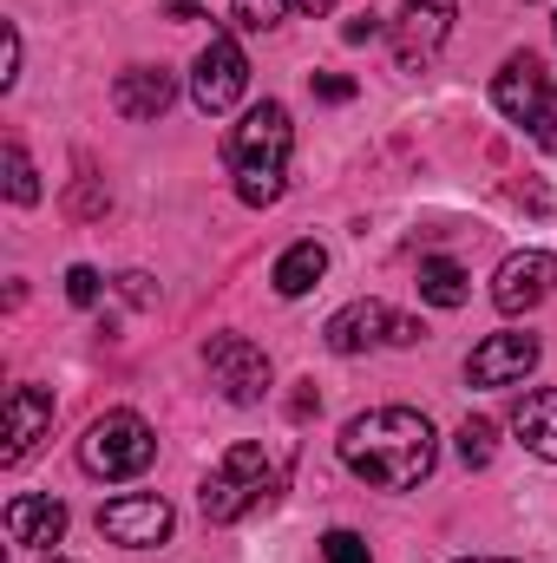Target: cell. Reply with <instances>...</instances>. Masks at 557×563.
Instances as JSON below:
<instances>
[{"instance_id": "6da1fadb", "label": "cell", "mask_w": 557, "mask_h": 563, "mask_svg": "<svg viewBox=\"0 0 557 563\" xmlns=\"http://www.w3.org/2000/svg\"><path fill=\"white\" fill-rule=\"evenodd\" d=\"M433 459H439V439L414 407H374V413H354L341 426V465L381 492L419 485L433 472Z\"/></svg>"}, {"instance_id": "7a4b0ae2", "label": "cell", "mask_w": 557, "mask_h": 563, "mask_svg": "<svg viewBox=\"0 0 557 563\" xmlns=\"http://www.w3.org/2000/svg\"><path fill=\"white\" fill-rule=\"evenodd\" d=\"M270 485H276V465L263 459V445H230L223 452V465L204 478V518L210 525H237L243 511H256L263 498H270Z\"/></svg>"}, {"instance_id": "3957f363", "label": "cell", "mask_w": 557, "mask_h": 563, "mask_svg": "<svg viewBox=\"0 0 557 563\" xmlns=\"http://www.w3.org/2000/svg\"><path fill=\"white\" fill-rule=\"evenodd\" d=\"M151 459H157V439H151V426L139 413H106L79 439V465L92 478H139Z\"/></svg>"}, {"instance_id": "277c9868", "label": "cell", "mask_w": 557, "mask_h": 563, "mask_svg": "<svg viewBox=\"0 0 557 563\" xmlns=\"http://www.w3.org/2000/svg\"><path fill=\"white\" fill-rule=\"evenodd\" d=\"M492 106H499L512 125H525V132H538V139H545V132L557 125L545 59H538V53H512V59L499 66V79H492Z\"/></svg>"}, {"instance_id": "5b68a950", "label": "cell", "mask_w": 557, "mask_h": 563, "mask_svg": "<svg viewBox=\"0 0 557 563\" xmlns=\"http://www.w3.org/2000/svg\"><path fill=\"white\" fill-rule=\"evenodd\" d=\"M204 367H210V387L230 400V407H256L270 394V354L243 334H217L204 347Z\"/></svg>"}, {"instance_id": "8992f818", "label": "cell", "mask_w": 557, "mask_h": 563, "mask_svg": "<svg viewBox=\"0 0 557 563\" xmlns=\"http://www.w3.org/2000/svg\"><path fill=\"white\" fill-rule=\"evenodd\" d=\"M243 86H250V59H243V46L230 40V33H210V46L197 53V73H190V99H197V112H230L237 99H243Z\"/></svg>"}, {"instance_id": "52a82bcc", "label": "cell", "mask_w": 557, "mask_h": 563, "mask_svg": "<svg viewBox=\"0 0 557 563\" xmlns=\"http://www.w3.org/2000/svg\"><path fill=\"white\" fill-rule=\"evenodd\" d=\"M288 144H295V125L276 99H263L237 132H230V170H282L288 164Z\"/></svg>"}, {"instance_id": "ba28073f", "label": "cell", "mask_w": 557, "mask_h": 563, "mask_svg": "<svg viewBox=\"0 0 557 563\" xmlns=\"http://www.w3.org/2000/svg\"><path fill=\"white\" fill-rule=\"evenodd\" d=\"M452 13H459V0H401V13H394V59H401L407 73L426 66V59L446 46Z\"/></svg>"}, {"instance_id": "9c48e42d", "label": "cell", "mask_w": 557, "mask_h": 563, "mask_svg": "<svg viewBox=\"0 0 557 563\" xmlns=\"http://www.w3.org/2000/svg\"><path fill=\"white\" fill-rule=\"evenodd\" d=\"M99 531H106L112 544H125V551H151V544H164V538H171V505H164L157 492L112 498V505L99 511Z\"/></svg>"}, {"instance_id": "30bf717a", "label": "cell", "mask_w": 557, "mask_h": 563, "mask_svg": "<svg viewBox=\"0 0 557 563\" xmlns=\"http://www.w3.org/2000/svg\"><path fill=\"white\" fill-rule=\"evenodd\" d=\"M551 288H557V256L525 250V256H505V263H499L492 301H499V314H525V308H538Z\"/></svg>"}, {"instance_id": "8fae6325", "label": "cell", "mask_w": 557, "mask_h": 563, "mask_svg": "<svg viewBox=\"0 0 557 563\" xmlns=\"http://www.w3.org/2000/svg\"><path fill=\"white\" fill-rule=\"evenodd\" d=\"M538 367V341L532 334H485L479 347H472V361H466V380L472 387H512V380H525Z\"/></svg>"}, {"instance_id": "7c38bea8", "label": "cell", "mask_w": 557, "mask_h": 563, "mask_svg": "<svg viewBox=\"0 0 557 563\" xmlns=\"http://www.w3.org/2000/svg\"><path fill=\"white\" fill-rule=\"evenodd\" d=\"M53 432V394L46 387H13L7 394V445H0V459L7 465H20V459H33V445Z\"/></svg>"}, {"instance_id": "4fadbf2b", "label": "cell", "mask_w": 557, "mask_h": 563, "mask_svg": "<svg viewBox=\"0 0 557 563\" xmlns=\"http://www.w3.org/2000/svg\"><path fill=\"white\" fill-rule=\"evenodd\" d=\"M321 334H328L335 354H361V347H374V341L394 334V308H387V301H348L341 314H328Z\"/></svg>"}, {"instance_id": "5bb4252c", "label": "cell", "mask_w": 557, "mask_h": 563, "mask_svg": "<svg viewBox=\"0 0 557 563\" xmlns=\"http://www.w3.org/2000/svg\"><path fill=\"white\" fill-rule=\"evenodd\" d=\"M171 99H177V79H171L164 66H125V73L112 79V106H119L125 119H157Z\"/></svg>"}, {"instance_id": "9a60e30c", "label": "cell", "mask_w": 557, "mask_h": 563, "mask_svg": "<svg viewBox=\"0 0 557 563\" xmlns=\"http://www.w3.org/2000/svg\"><path fill=\"white\" fill-rule=\"evenodd\" d=\"M7 538L33 544V551H53L66 538V505L59 498H13L7 505Z\"/></svg>"}, {"instance_id": "2e32d148", "label": "cell", "mask_w": 557, "mask_h": 563, "mask_svg": "<svg viewBox=\"0 0 557 563\" xmlns=\"http://www.w3.org/2000/svg\"><path fill=\"white\" fill-rule=\"evenodd\" d=\"M512 432L525 439V452H538V459L557 465V387H532L512 407Z\"/></svg>"}, {"instance_id": "e0dca14e", "label": "cell", "mask_w": 557, "mask_h": 563, "mask_svg": "<svg viewBox=\"0 0 557 563\" xmlns=\"http://www.w3.org/2000/svg\"><path fill=\"white\" fill-rule=\"evenodd\" d=\"M328 276V250L308 236V243H295V250H282V263H276V295H308L315 282Z\"/></svg>"}, {"instance_id": "ac0fdd59", "label": "cell", "mask_w": 557, "mask_h": 563, "mask_svg": "<svg viewBox=\"0 0 557 563\" xmlns=\"http://www.w3.org/2000/svg\"><path fill=\"white\" fill-rule=\"evenodd\" d=\"M419 295H426L433 308H459V301H466V269L446 263V256H426V263H419Z\"/></svg>"}, {"instance_id": "d6986e66", "label": "cell", "mask_w": 557, "mask_h": 563, "mask_svg": "<svg viewBox=\"0 0 557 563\" xmlns=\"http://www.w3.org/2000/svg\"><path fill=\"white\" fill-rule=\"evenodd\" d=\"M0 170H7V197H13V203H40V170H33V157L13 139L0 151Z\"/></svg>"}, {"instance_id": "ffe728a7", "label": "cell", "mask_w": 557, "mask_h": 563, "mask_svg": "<svg viewBox=\"0 0 557 563\" xmlns=\"http://www.w3.org/2000/svg\"><path fill=\"white\" fill-rule=\"evenodd\" d=\"M282 190H288V184H282V170H237V197H243L250 210H270Z\"/></svg>"}, {"instance_id": "44dd1931", "label": "cell", "mask_w": 557, "mask_h": 563, "mask_svg": "<svg viewBox=\"0 0 557 563\" xmlns=\"http://www.w3.org/2000/svg\"><path fill=\"white\" fill-rule=\"evenodd\" d=\"M282 13H288V0H237V26L243 33H270Z\"/></svg>"}, {"instance_id": "7402d4cb", "label": "cell", "mask_w": 557, "mask_h": 563, "mask_svg": "<svg viewBox=\"0 0 557 563\" xmlns=\"http://www.w3.org/2000/svg\"><path fill=\"white\" fill-rule=\"evenodd\" d=\"M492 439H499L492 420H466L459 426V459H466V465H485V459H492Z\"/></svg>"}, {"instance_id": "603a6c76", "label": "cell", "mask_w": 557, "mask_h": 563, "mask_svg": "<svg viewBox=\"0 0 557 563\" xmlns=\"http://www.w3.org/2000/svg\"><path fill=\"white\" fill-rule=\"evenodd\" d=\"M321 558H328V563H374V558H368V544H361L354 531H328V538H321Z\"/></svg>"}, {"instance_id": "cb8c5ba5", "label": "cell", "mask_w": 557, "mask_h": 563, "mask_svg": "<svg viewBox=\"0 0 557 563\" xmlns=\"http://www.w3.org/2000/svg\"><path fill=\"white\" fill-rule=\"evenodd\" d=\"M66 295H73L79 308H92V301H99V269H86V263H73V269H66Z\"/></svg>"}, {"instance_id": "d4e9b609", "label": "cell", "mask_w": 557, "mask_h": 563, "mask_svg": "<svg viewBox=\"0 0 557 563\" xmlns=\"http://www.w3.org/2000/svg\"><path fill=\"white\" fill-rule=\"evenodd\" d=\"M315 99L348 106V99H354V79H341V73H315Z\"/></svg>"}, {"instance_id": "484cf974", "label": "cell", "mask_w": 557, "mask_h": 563, "mask_svg": "<svg viewBox=\"0 0 557 563\" xmlns=\"http://www.w3.org/2000/svg\"><path fill=\"white\" fill-rule=\"evenodd\" d=\"M13 79H20V33L7 26L0 33V86H13Z\"/></svg>"}, {"instance_id": "4316f807", "label": "cell", "mask_w": 557, "mask_h": 563, "mask_svg": "<svg viewBox=\"0 0 557 563\" xmlns=\"http://www.w3.org/2000/svg\"><path fill=\"white\" fill-rule=\"evenodd\" d=\"M374 33H381V13H361V20H348V26H341V40H348V46L374 40Z\"/></svg>"}, {"instance_id": "83f0119b", "label": "cell", "mask_w": 557, "mask_h": 563, "mask_svg": "<svg viewBox=\"0 0 557 563\" xmlns=\"http://www.w3.org/2000/svg\"><path fill=\"white\" fill-rule=\"evenodd\" d=\"M119 288H125V301H139V308H151V295H157L151 276H139V269H132V276H119Z\"/></svg>"}, {"instance_id": "f1b7e54d", "label": "cell", "mask_w": 557, "mask_h": 563, "mask_svg": "<svg viewBox=\"0 0 557 563\" xmlns=\"http://www.w3.org/2000/svg\"><path fill=\"white\" fill-rule=\"evenodd\" d=\"M419 334H426L419 321H407V314H394V334H387V341H394V347H414Z\"/></svg>"}, {"instance_id": "f546056e", "label": "cell", "mask_w": 557, "mask_h": 563, "mask_svg": "<svg viewBox=\"0 0 557 563\" xmlns=\"http://www.w3.org/2000/svg\"><path fill=\"white\" fill-rule=\"evenodd\" d=\"M295 7H302V13H328L335 0H295Z\"/></svg>"}, {"instance_id": "4dcf8cb0", "label": "cell", "mask_w": 557, "mask_h": 563, "mask_svg": "<svg viewBox=\"0 0 557 563\" xmlns=\"http://www.w3.org/2000/svg\"><path fill=\"white\" fill-rule=\"evenodd\" d=\"M466 563H505V558H466Z\"/></svg>"}, {"instance_id": "1f68e13d", "label": "cell", "mask_w": 557, "mask_h": 563, "mask_svg": "<svg viewBox=\"0 0 557 563\" xmlns=\"http://www.w3.org/2000/svg\"><path fill=\"white\" fill-rule=\"evenodd\" d=\"M551 26H557V20H551Z\"/></svg>"}]
</instances>
